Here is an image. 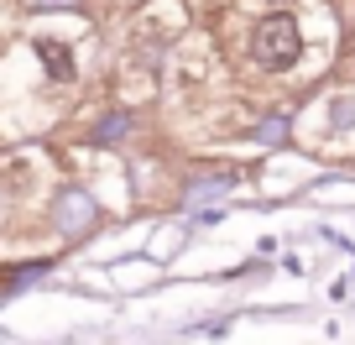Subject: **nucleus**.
<instances>
[{"mask_svg":"<svg viewBox=\"0 0 355 345\" xmlns=\"http://www.w3.org/2000/svg\"><path fill=\"white\" fill-rule=\"evenodd\" d=\"M293 53H298V26H293L288 16H277V22H266L261 32H256V58H261L266 68H282Z\"/></svg>","mask_w":355,"mask_h":345,"instance_id":"obj_1","label":"nucleus"}]
</instances>
